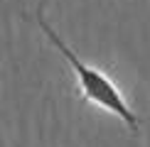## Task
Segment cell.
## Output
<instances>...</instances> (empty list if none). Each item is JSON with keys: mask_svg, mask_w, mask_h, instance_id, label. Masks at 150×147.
I'll return each mask as SVG.
<instances>
[{"mask_svg": "<svg viewBox=\"0 0 150 147\" xmlns=\"http://www.w3.org/2000/svg\"><path fill=\"white\" fill-rule=\"evenodd\" d=\"M35 22H37V27H40V32L47 37V42L57 49L62 57L67 59V64L71 66L74 76H76V88H79L81 98H84V101H89V103H93V106H98V108H103V110H108V113L116 115L118 120H123V123L128 125L130 132H138L140 118H138V113L128 106V101L123 98L121 88H118V86L111 81V78L106 76L101 69L86 64V61L81 59L64 39H62L59 32L47 22L45 10H42V8L35 10Z\"/></svg>", "mask_w": 150, "mask_h": 147, "instance_id": "obj_1", "label": "cell"}]
</instances>
